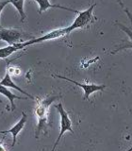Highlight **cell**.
Segmentation results:
<instances>
[{"label": "cell", "instance_id": "cell-1", "mask_svg": "<svg viewBox=\"0 0 132 151\" xmlns=\"http://www.w3.org/2000/svg\"><path fill=\"white\" fill-rule=\"evenodd\" d=\"M60 96H48L42 99L36 98V106L34 113L37 118V127L35 129V138L38 139L41 133H47V129L50 126L48 119L49 108L54 101L59 99Z\"/></svg>", "mask_w": 132, "mask_h": 151}, {"label": "cell", "instance_id": "cell-2", "mask_svg": "<svg viewBox=\"0 0 132 151\" xmlns=\"http://www.w3.org/2000/svg\"><path fill=\"white\" fill-rule=\"evenodd\" d=\"M70 33L68 31L67 27H61L58 28V29H54L48 33H46L45 35L41 36L39 38H31V39L27 40L26 42H17L18 46L20 47V49L25 48V47L28 45H32L35 44H40V42H44L47 41H52V40H56V39H60V38H63L65 36L69 35Z\"/></svg>", "mask_w": 132, "mask_h": 151}, {"label": "cell", "instance_id": "cell-3", "mask_svg": "<svg viewBox=\"0 0 132 151\" xmlns=\"http://www.w3.org/2000/svg\"><path fill=\"white\" fill-rule=\"evenodd\" d=\"M96 7V3H93L87 9L82 12H78L77 14V16L75 17L74 22L72 23V25H70L67 27L69 33L75 29H79V28H84L87 26H89L90 24L93 23V9Z\"/></svg>", "mask_w": 132, "mask_h": 151}, {"label": "cell", "instance_id": "cell-4", "mask_svg": "<svg viewBox=\"0 0 132 151\" xmlns=\"http://www.w3.org/2000/svg\"><path fill=\"white\" fill-rule=\"evenodd\" d=\"M56 110L58 111V112L60 113V134L57 138L56 142H55V145L53 146L52 150H55L56 147L58 146V145L60 144V139L62 138L63 134L65 132H71V133H74V130H73V127H72V121L70 119V116L68 114V112L66 111V110L64 109L62 103H59L55 105Z\"/></svg>", "mask_w": 132, "mask_h": 151}, {"label": "cell", "instance_id": "cell-5", "mask_svg": "<svg viewBox=\"0 0 132 151\" xmlns=\"http://www.w3.org/2000/svg\"><path fill=\"white\" fill-rule=\"evenodd\" d=\"M54 77L60 78V79H63L66 80V81L71 82V83H74L75 85L80 87L84 92V97L83 99L84 100H88L90 98V96H92L93 93H96V92H103L104 90L107 88L106 85L104 84H95V83H81V82H78V81H75L74 79H71L68 78L66 77H63V76H60V75H54Z\"/></svg>", "mask_w": 132, "mask_h": 151}, {"label": "cell", "instance_id": "cell-6", "mask_svg": "<svg viewBox=\"0 0 132 151\" xmlns=\"http://www.w3.org/2000/svg\"><path fill=\"white\" fill-rule=\"evenodd\" d=\"M119 3H120V5L122 6L123 9H124V12H126V14L127 15V17L129 18V20H130V22H131V24H132V14L130 13V12L128 11V9H126V7H125L124 5H123V3H122V2H120V1H119ZM116 25L120 27V29H121V30H123V31H124V32L126 33V36L129 38V41L123 42V44H122L119 47H118L117 49L113 50V51L111 52L112 54H115V53H117V52H120V51H122V50H126V49H132V30L130 29V28L127 27H126L125 25H123V24H120V23H118V22H117ZM128 150H129V151H132V146H131L130 148H128Z\"/></svg>", "mask_w": 132, "mask_h": 151}, {"label": "cell", "instance_id": "cell-7", "mask_svg": "<svg viewBox=\"0 0 132 151\" xmlns=\"http://www.w3.org/2000/svg\"><path fill=\"white\" fill-rule=\"evenodd\" d=\"M26 34L19 29L14 28H4L0 26V40L8 42V45H14L22 42L24 36Z\"/></svg>", "mask_w": 132, "mask_h": 151}, {"label": "cell", "instance_id": "cell-8", "mask_svg": "<svg viewBox=\"0 0 132 151\" xmlns=\"http://www.w3.org/2000/svg\"><path fill=\"white\" fill-rule=\"evenodd\" d=\"M27 121V115L26 114V112H22V117L21 119L19 120L15 125H14L11 129H9L8 130H4L2 131L3 134H7V133H11L12 135V144H11V147H13L15 144L17 143V136L20 132L23 130L24 127H25L26 123Z\"/></svg>", "mask_w": 132, "mask_h": 151}, {"label": "cell", "instance_id": "cell-9", "mask_svg": "<svg viewBox=\"0 0 132 151\" xmlns=\"http://www.w3.org/2000/svg\"><path fill=\"white\" fill-rule=\"evenodd\" d=\"M33 1L37 2L38 5H39V9H38V13L39 14H42L44 12L47 11L48 9H64V11H67V12H74V13L78 12V11H77V9L63 7V6H61V5H58V4H51L49 0H33Z\"/></svg>", "mask_w": 132, "mask_h": 151}, {"label": "cell", "instance_id": "cell-10", "mask_svg": "<svg viewBox=\"0 0 132 151\" xmlns=\"http://www.w3.org/2000/svg\"><path fill=\"white\" fill-rule=\"evenodd\" d=\"M0 84L3 85V86H6V87H8V88H12V89H15L16 91L20 92L21 93H23L24 96H26L27 97H28V98H31L32 100L36 101V98H35L34 96H31V94H30V93H28L27 92L24 91V90H23L22 88H20L19 86H17L16 83H14V82H13V80H12V79H11V73H9L8 70H7L6 74H5L4 78H3L1 80H0Z\"/></svg>", "mask_w": 132, "mask_h": 151}, {"label": "cell", "instance_id": "cell-11", "mask_svg": "<svg viewBox=\"0 0 132 151\" xmlns=\"http://www.w3.org/2000/svg\"><path fill=\"white\" fill-rule=\"evenodd\" d=\"M0 93H1L2 96H4L5 97H7V99L9 101V103H11V111H13L16 109L15 104H14L15 99H27V97L19 96H17V94L13 93L11 91H9V90L8 89V87L3 86V85H1V84H0Z\"/></svg>", "mask_w": 132, "mask_h": 151}, {"label": "cell", "instance_id": "cell-12", "mask_svg": "<svg viewBox=\"0 0 132 151\" xmlns=\"http://www.w3.org/2000/svg\"><path fill=\"white\" fill-rule=\"evenodd\" d=\"M19 50H21V49L17 44L9 45L8 46L1 47V48H0V59H6Z\"/></svg>", "mask_w": 132, "mask_h": 151}, {"label": "cell", "instance_id": "cell-13", "mask_svg": "<svg viewBox=\"0 0 132 151\" xmlns=\"http://www.w3.org/2000/svg\"><path fill=\"white\" fill-rule=\"evenodd\" d=\"M9 3L13 5V7L17 9V12L20 15V20L23 22L26 19V13L24 11V3L25 0H9Z\"/></svg>", "mask_w": 132, "mask_h": 151}, {"label": "cell", "instance_id": "cell-14", "mask_svg": "<svg viewBox=\"0 0 132 151\" xmlns=\"http://www.w3.org/2000/svg\"><path fill=\"white\" fill-rule=\"evenodd\" d=\"M9 4H11L9 3V0H0V15H1L3 9L6 8V6Z\"/></svg>", "mask_w": 132, "mask_h": 151}, {"label": "cell", "instance_id": "cell-15", "mask_svg": "<svg viewBox=\"0 0 132 151\" xmlns=\"http://www.w3.org/2000/svg\"><path fill=\"white\" fill-rule=\"evenodd\" d=\"M1 145H2V142H1V143H0V151H4V150H6V148H4Z\"/></svg>", "mask_w": 132, "mask_h": 151}, {"label": "cell", "instance_id": "cell-16", "mask_svg": "<svg viewBox=\"0 0 132 151\" xmlns=\"http://www.w3.org/2000/svg\"><path fill=\"white\" fill-rule=\"evenodd\" d=\"M0 134H3V132H2V131H0ZM0 143H1V142H0Z\"/></svg>", "mask_w": 132, "mask_h": 151}]
</instances>
